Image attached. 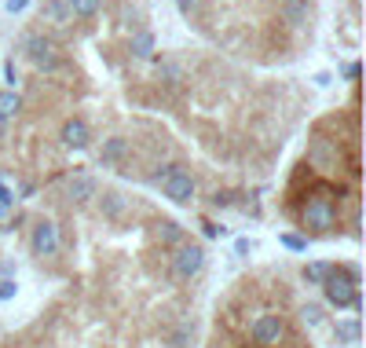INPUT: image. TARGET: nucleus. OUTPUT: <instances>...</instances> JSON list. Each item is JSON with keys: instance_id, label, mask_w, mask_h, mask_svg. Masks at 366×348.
<instances>
[{"instance_id": "nucleus-14", "label": "nucleus", "mask_w": 366, "mask_h": 348, "mask_svg": "<svg viewBox=\"0 0 366 348\" xmlns=\"http://www.w3.org/2000/svg\"><path fill=\"white\" fill-rule=\"evenodd\" d=\"M99 8H103V0H67L70 19H96Z\"/></svg>"}, {"instance_id": "nucleus-27", "label": "nucleus", "mask_w": 366, "mask_h": 348, "mask_svg": "<svg viewBox=\"0 0 366 348\" xmlns=\"http://www.w3.org/2000/svg\"><path fill=\"white\" fill-rule=\"evenodd\" d=\"M4 81H8V85H15V81H19V73H15V62H11V59L4 62Z\"/></svg>"}, {"instance_id": "nucleus-1", "label": "nucleus", "mask_w": 366, "mask_h": 348, "mask_svg": "<svg viewBox=\"0 0 366 348\" xmlns=\"http://www.w3.org/2000/svg\"><path fill=\"white\" fill-rule=\"evenodd\" d=\"M337 216H341V213H337V198H333L330 187H315V191H308V195H304V205H300V224H304V227L326 235V231H333Z\"/></svg>"}, {"instance_id": "nucleus-10", "label": "nucleus", "mask_w": 366, "mask_h": 348, "mask_svg": "<svg viewBox=\"0 0 366 348\" xmlns=\"http://www.w3.org/2000/svg\"><path fill=\"white\" fill-rule=\"evenodd\" d=\"M128 154V139L125 136H110V139H103V147H99V162L103 165H117Z\"/></svg>"}, {"instance_id": "nucleus-23", "label": "nucleus", "mask_w": 366, "mask_h": 348, "mask_svg": "<svg viewBox=\"0 0 366 348\" xmlns=\"http://www.w3.org/2000/svg\"><path fill=\"white\" fill-rule=\"evenodd\" d=\"M11 205H15V195H11V191H8L4 184H0V213H8Z\"/></svg>"}, {"instance_id": "nucleus-19", "label": "nucleus", "mask_w": 366, "mask_h": 348, "mask_svg": "<svg viewBox=\"0 0 366 348\" xmlns=\"http://www.w3.org/2000/svg\"><path fill=\"white\" fill-rule=\"evenodd\" d=\"M158 77H162V81H168V85H180V81H183V70L176 67V62H162Z\"/></svg>"}, {"instance_id": "nucleus-17", "label": "nucleus", "mask_w": 366, "mask_h": 348, "mask_svg": "<svg viewBox=\"0 0 366 348\" xmlns=\"http://www.w3.org/2000/svg\"><path fill=\"white\" fill-rule=\"evenodd\" d=\"M282 15L290 19L293 26H304L308 22V0H290V4L282 8Z\"/></svg>"}, {"instance_id": "nucleus-22", "label": "nucleus", "mask_w": 366, "mask_h": 348, "mask_svg": "<svg viewBox=\"0 0 366 348\" xmlns=\"http://www.w3.org/2000/svg\"><path fill=\"white\" fill-rule=\"evenodd\" d=\"M282 246H286V250L304 253V250H308V238H300V235H282Z\"/></svg>"}, {"instance_id": "nucleus-29", "label": "nucleus", "mask_w": 366, "mask_h": 348, "mask_svg": "<svg viewBox=\"0 0 366 348\" xmlns=\"http://www.w3.org/2000/svg\"><path fill=\"white\" fill-rule=\"evenodd\" d=\"M227 202H231L227 191H216V195H213V205H227Z\"/></svg>"}, {"instance_id": "nucleus-16", "label": "nucleus", "mask_w": 366, "mask_h": 348, "mask_svg": "<svg viewBox=\"0 0 366 348\" xmlns=\"http://www.w3.org/2000/svg\"><path fill=\"white\" fill-rule=\"evenodd\" d=\"M132 55H136V59H150V55H154V33L139 30V33L132 37Z\"/></svg>"}, {"instance_id": "nucleus-25", "label": "nucleus", "mask_w": 366, "mask_h": 348, "mask_svg": "<svg viewBox=\"0 0 366 348\" xmlns=\"http://www.w3.org/2000/svg\"><path fill=\"white\" fill-rule=\"evenodd\" d=\"M15 282H0V301H11V297H15Z\"/></svg>"}, {"instance_id": "nucleus-13", "label": "nucleus", "mask_w": 366, "mask_h": 348, "mask_svg": "<svg viewBox=\"0 0 366 348\" xmlns=\"http://www.w3.org/2000/svg\"><path fill=\"white\" fill-rule=\"evenodd\" d=\"M41 22H51V26H67V22H70L67 0H44V8H41Z\"/></svg>"}, {"instance_id": "nucleus-24", "label": "nucleus", "mask_w": 366, "mask_h": 348, "mask_svg": "<svg viewBox=\"0 0 366 348\" xmlns=\"http://www.w3.org/2000/svg\"><path fill=\"white\" fill-rule=\"evenodd\" d=\"M176 8H180V15H194V11H198V0H176Z\"/></svg>"}, {"instance_id": "nucleus-2", "label": "nucleus", "mask_w": 366, "mask_h": 348, "mask_svg": "<svg viewBox=\"0 0 366 348\" xmlns=\"http://www.w3.org/2000/svg\"><path fill=\"white\" fill-rule=\"evenodd\" d=\"M326 301H330L333 308H359V272L356 268H330L326 272V279L319 282Z\"/></svg>"}, {"instance_id": "nucleus-3", "label": "nucleus", "mask_w": 366, "mask_h": 348, "mask_svg": "<svg viewBox=\"0 0 366 348\" xmlns=\"http://www.w3.org/2000/svg\"><path fill=\"white\" fill-rule=\"evenodd\" d=\"M154 180L162 184L165 198H168V202H176V205H191L194 195H198V184H194V176L183 169V165H176V162L162 165V169L154 173Z\"/></svg>"}, {"instance_id": "nucleus-28", "label": "nucleus", "mask_w": 366, "mask_h": 348, "mask_svg": "<svg viewBox=\"0 0 366 348\" xmlns=\"http://www.w3.org/2000/svg\"><path fill=\"white\" fill-rule=\"evenodd\" d=\"M337 333H341V338H348V341H351V338H356V333H359V327H356V323H345V327H337Z\"/></svg>"}, {"instance_id": "nucleus-20", "label": "nucleus", "mask_w": 366, "mask_h": 348, "mask_svg": "<svg viewBox=\"0 0 366 348\" xmlns=\"http://www.w3.org/2000/svg\"><path fill=\"white\" fill-rule=\"evenodd\" d=\"M300 319H304L308 327H319L322 323V308L319 304H304V308H300Z\"/></svg>"}, {"instance_id": "nucleus-9", "label": "nucleus", "mask_w": 366, "mask_h": 348, "mask_svg": "<svg viewBox=\"0 0 366 348\" xmlns=\"http://www.w3.org/2000/svg\"><path fill=\"white\" fill-rule=\"evenodd\" d=\"M59 139H62V147H70V150H85L92 143V128L85 118H67L59 128Z\"/></svg>"}, {"instance_id": "nucleus-18", "label": "nucleus", "mask_w": 366, "mask_h": 348, "mask_svg": "<svg viewBox=\"0 0 366 348\" xmlns=\"http://www.w3.org/2000/svg\"><path fill=\"white\" fill-rule=\"evenodd\" d=\"M121 209H125V198L117 195V191H107V195H103V213H107V216H121Z\"/></svg>"}, {"instance_id": "nucleus-26", "label": "nucleus", "mask_w": 366, "mask_h": 348, "mask_svg": "<svg viewBox=\"0 0 366 348\" xmlns=\"http://www.w3.org/2000/svg\"><path fill=\"white\" fill-rule=\"evenodd\" d=\"M26 4H30V0H4V8L11 11V15H19V11H26Z\"/></svg>"}, {"instance_id": "nucleus-30", "label": "nucleus", "mask_w": 366, "mask_h": 348, "mask_svg": "<svg viewBox=\"0 0 366 348\" xmlns=\"http://www.w3.org/2000/svg\"><path fill=\"white\" fill-rule=\"evenodd\" d=\"M8 136V121H0V139H4Z\"/></svg>"}, {"instance_id": "nucleus-21", "label": "nucleus", "mask_w": 366, "mask_h": 348, "mask_svg": "<svg viewBox=\"0 0 366 348\" xmlns=\"http://www.w3.org/2000/svg\"><path fill=\"white\" fill-rule=\"evenodd\" d=\"M326 272H330L326 264H308V268H304V279H308V282H322Z\"/></svg>"}, {"instance_id": "nucleus-8", "label": "nucleus", "mask_w": 366, "mask_h": 348, "mask_svg": "<svg viewBox=\"0 0 366 348\" xmlns=\"http://www.w3.org/2000/svg\"><path fill=\"white\" fill-rule=\"evenodd\" d=\"M30 246H33L37 256H55L59 253V227L51 220H37L33 235H30Z\"/></svg>"}, {"instance_id": "nucleus-5", "label": "nucleus", "mask_w": 366, "mask_h": 348, "mask_svg": "<svg viewBox=\"0 0 366 348\" xmlns=\"http://www.w3.org/2000/svg\"><path fill=\"white\" fill-rule=\"evenodd\" d=\"M308 162H311V169H319V173H337L341 169V143H337V139H326V136H315L308 147Z\"/></svg>"}, {"instance_id": "nucleus-11", "label": "nucleus", "mask_w": 366, "mask_h": 348, "mask_svg": "<svg viewBox=\"0 0 366 348\" xmlns=\"http://www.w3.org/2000/svg\"><path fill=\"white\" fill-rule=\"evenodd\" d=\"M67 195L73 202H92V198L99 195V187H96V180H92V176H73L70 184H67Z\"/></svg>"}, {"instance_id": "nucleus-6", "label": "nucleus", "mask_w": 366, "mask_h": 348, "mask_svg": "<svg viewBox=\"0 0 366 348\" xmlns=\"http://www.w3.org/2000/svg\"><path fill=\"white\" fill-rule=\"evenodd\" d=\"M205 268V250L198 246V242H183V246H176V253H173V275L176 279H194Z\"/></svg>"}, {"instance_id": "nucleus-12", "label": "nucleus", "mask_w": 366, "mask_h": 348, "mask_svg": "<svg viewBox=\"0 0 366 348\" xmlns=\"http://www.w3.org/2000/svg\"><path fill=\"white\" fill-rule=\"evenodd\" d=\"M22 114V96L15 92V88H4V92H0V121H15Z\"/></svg>"}, {"instance_id": "nucleus-4", "label": "nucleus", "mask_w": 366, "mask_h": 348, "mask_svg": "<svg viewBox=\"0 0 366 348\" xmlns=\"http://www.w3.org/2000/svg\"><path fill=\"white\" fill-rule=\"evenodd\" d=\"M22 51H26V59L33 62L37 73H55V70L62 67L59 44L51 41V37H44V33H30V37L22 41Z\"/></svg>"}, {"instance_id": "nucleus-15", "label": "nucleus", "mask_w": 366, "mask_h": 348, "mask_svg": "<svg viewBox=\"0 0 366 348\" xmlns=\"http://www.w3.org/2000/svg\"><path fill=\"white\" fill-rule=\"evenodd\" d=\"M154 235H158L162 246H183V227H180L176 220H162Z\"/></svg>"}, {"instance_id": "nucleus-7", "label": "nucleus", "mask_w": 366, "mask_h": 348, "mask_svg": "<svg viewBox=\"0 0 366 348\" xmlns=\"http://www.w3.org/2000/svg\"><path fill=\"white\" fill-rule=\"evenodd\" d=\"M282 333H286V323H282L279 312L256 315L253 327H250V338H253V345H260V348H274V345L282 341Z\"/></svg>"}]
</instances>
